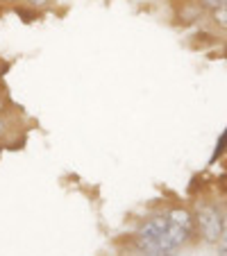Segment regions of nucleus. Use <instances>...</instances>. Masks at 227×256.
Returning a JSON list of instances; mask_svg holds the SVG:
<instances>
[{
    "instance_id": "obj_4",
    "label": "nucleus",
    "mask_w": 227,
    "mask_h": 256,
    "mask_svg": "<svg viewBox=\"0 0 227 256\" xmlns=\"http://www.w3.org/2000/svg\"><path fill=\"white\" fill-rule=\"evenodd\" d=\"M216 247H218V254L227 256V213L222 216V227H220V236L216 240Z\"/></svg>"
},
{
    "instance_id": "obj_8",
    "label": "nucleus",
    "mask_w": 227,
    "mask_h": 256,
    "mask_svg": "<svg viewBox=\"0 0 227 256\" xmlns=\"http://www.w3.org/2000/svg\"><path fill=\"white\" fill-rule=\"evenodd\" d=\"M5 130H7V125H5V120L0 118V134H5Z\"/></svg>"
},
{
    "instance_id": "obj_1",
    "label": "nucleus",
    "mask_w": 227,
    "mask_h": 256,
    "mask_svg": "<svg viewBox=\"0 0 227 256\" xmlns=\"http://www.w3.org/2000/svg\"><path fill=\"white\" fill-rule=\"evenodd\" d=\"M168 229V216L161 213V216H152L148 218L143 224L139 227V232L134 234V242L145 256H150L155 252L159 238L164 236V232Z\"/></svg>"
},
{
    "instance_id": "obj_7",
    "label": "nucleus",
    "mask_w": 227,
    "mask_h": 256,
    "mask_svg": "<svg viewBox=\"0 0 227 256\" xmlns=\"http://www.w3.org/2000/svg\"><path fill=\"white\" fill-rule=\"evenodd\" d=\"M30 2V7H37V10H39V7H46L50 2V0H28Z\"/></svg>"
},
{
    "instance_id": "obj_10",
    "label": "nucleus",
    "mask_w": 227,
    "mask_h": 256,
    "mask_svg": "<svg viewBox=\"0 0 227 256\" xmlns=\"http://www.w3.org/2000/svg\"><path fill=\"white\" fill-rule=\"evenodd\" d=\"M5 2H16V0H5Z\"/></svg>"
},
{
    "instance_id": "obj_3",
    "label": "nucleus",
    "mask_w": 227,
    "mask_h": 256,
    "mask_svg": "<svg viewBox=\"0 0 227 256\" xmlns=\"http://www.w3.org/2000/svg\"><path fill=\"white\" fill-rule=\"evenodd\" d=\"M209 14H211V23L216 25L218 30H227V5L216 7V10H211Z\"/></svg>"
},
{
    "instance_id": "obj_9",
    "label": "nucleus",
    "mask_w": 227,
    "mask_h": 256,
    "mask_svg": "<svg viewBox=\"0 0 227 256\" xmlns=\"http://www.w3.org/2000/svg\"><path fill=\"white\" fill-rule=\"evenodd\" d=\"M5 112V100H3V98H0V114Z\"/></svg>"
},
{
    "instance_id": "obj_2",
    "label": "nucleus",
    "mask_w": 227,
    "mask_h": 256,
    "mask_svg": "<svg viewBox=\"0 0 227 256\" xmlns=\"http://www.w3.org/2000/svg\"><path fill=\"white\" fill-rule=\"evenodd\" d=\"M193 218H195V227H198L202 240L209 242V245H216L218 236H220V227H222V213L213 204H202L195 211Z\"/></svg>"
},
{
    "instance_id": "obj_6",
    "label": "nucleus",
    "mask_w": 227,
    "mask_h": 256,
    "mask_svg": "<svg viewBox=\"0 0 227 256\" xmlns=\"http://www.w3.org/2000/svg\"><path fill=\"white\" fill-rule=\"evenodd\" d=\"M200 5L204 7V10H216V7H222V5H227V0H200Z\"/></svg>"
},
{
    "instance_id": "obj_5",
    "label": "nucleus",
    "mask_w": 227,
    "mask_h": 256,
    "mask_svg": "<svg viewBox=\"0 0 227 256\" xmlns=\"http://www.w3.org/2000/svg\"><path fill=\"white\" fill-rule=\"evenodd\" d=\"M225 150H227V130L222 132V136H220V138H218V143H216V150H213V154H211V161L216 159V156H220Z\"/></svg>"
}]
</instances>
